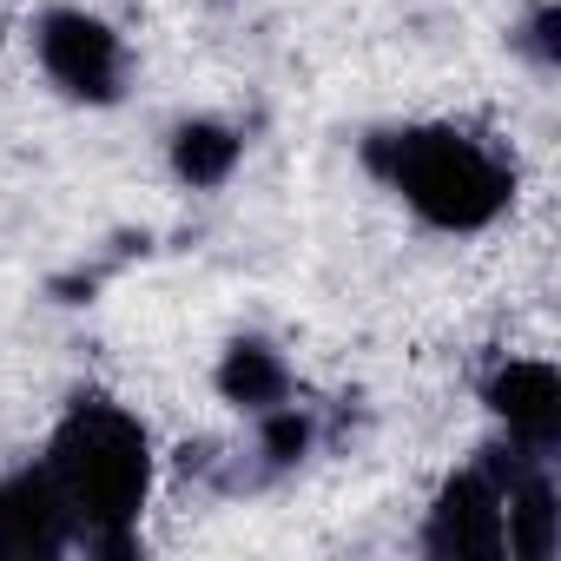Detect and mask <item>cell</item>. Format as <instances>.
Instances as JSON below:
<instances>
[{"instance_id":"obj_7","label":"cell","mask_w":561,"mask_h":561,"mask_svg":"<svg viewBox=\"0 0 561 561\" xmlns=\"http://www.w3.org/2000/svg\"><path fill=\"white\" fill-rule=\"evenodd\" d=\"M211 383H218V397H225L231 410H244V416H264V410H277V403H291V397H298L291 364L277 357L264 337H238V344H225Z\"/></svg>"},{"instance_id":"obj_8","label":"cell","mask_w":561,"mask_h":561,"mask_svg":"<svg viewBox=\"0 0 561 561\" xmlns=\"http://www.w3.org/2000/svg\"><path fill=\"white\" fill-rule=\"evenodd\" d=\"M238 165H244V133L238 126H225V119H185V126H172V172H179V185L218 192V185H231Z\"/></svg>"},{"instance_id":"obj_5","label":"cell","mask_w":561,"mask_h":561,"mask_svg":"<svg viewBox=\"0 0 561 561\" xmlns=\"http://www.w3.org/2000/svg\"><path fill=\"white\" fill-rule=\"evenodd\" d=\"M80 548L73 508L41 462L0 476V561H60Z\"/></svg>"},{"instance_id":"obj_1","label":"cell","mask_w":561,"mask_h":561,"mask_svg":"<svg viewBox=\"0 0 561 561\" xmlns=\"http://www.w3.org/2000/svg\"><path fill=\"white\" fill-rule=\"evenodd\" d=\"M41 469L67 495L87 554H100V561L139 554V515L152 495V436L126 403L73 397L60 410V423L47 430Z\"/></svg>"},{"instance_id":"obj_4","label":"cell","mask_w":561,"mask_h":561,"mask_svg":"<svg viewBox=\"0 0 561 561\" xmlns=\"http://www.w3.org/2000/svg\"><path fill=\"white\" fill-rule=\"evenodd\" d=\"M416 548H423V554H436V561H502V554H508V528H502V482H495L482 462L456 469V476L436 489V502H430V515H423Z\"/></svg>"},{"instance_id":"obj_9","label":"cell","mask_w":561,"mask_h":561,"mask_svg":"<svg viewBox=\"0 0 561 561\" xmlns=\"http://www.w3.org/2000/svg\"><path fill=\"white\" fill-rule=\"evenodd\" d=\"M508 47H515L535 73H554V67H561V8H554V0H535L528 21L508 34Z\"/></svg>"},{"instance_id":"obj_3","label":"cell","mask_w":561,"mask_h":561,"mask_svg":"<svg viewBox=\"0 0 561 561\" xmlns=\"http://www.w3.org/2000/svg\"><path fill=\"white\" fill-rule=\"evenodd\" d=\"M34 54H41V73L80 100V106H119L126 100V41L87 14V8H47L34 21Z\"/></svg>"},{"instance_id":"obj_6","label":"cell","mask_w":561,"mask_h":561,"mask_svg":"<svg viewBox=\"0 0 561 561\" xmlns=\"http://www.w3.org/2000/svg\"><path fill=\"white\" fill-rule=\"evenodd\" d=\"M489 416L502 423V443L535 449V456H561V377L541 357H508L495 364V377L482 383Z\"/></svg>"},{"instance_id":"obj_10","label":"cell","mask_w":561,"mask_h":561,"mask_svg":"<svg viewBox=\"0 0 561 561\" xmlns=\"http://www.w3.org/2000/svg\"><path fill=\"white\" fill-rule=\"evenodd\" d=\"M0 41H8V21H0Z\"/></svg>"},{"instance_id":"obj_2","label":"cell","mask_w":561,"mask_h":561,"mask_svg":"<svg viewBox=\"0 0 561 561\" xmlns=\"http://www.w3.org/2000/svg\"><path fill=\"white\" fill-rule=\"evenodd\" d=\"M357 152L430 231L469 238L515 205V165L462 126H383Z\"/></svg>"}]
</instances>
